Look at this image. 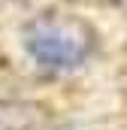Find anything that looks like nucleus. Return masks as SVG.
Segmentation results:
<instances>
[{"mask_svg":"<svg viewBox=\"0 0 127 130\" xmlns=\"http://www.w3.org/2000/svg\"><path fill=\"white\" fill-rule=\"evenodd\" d=\"M21 45L36 67L49 73H73L94 52V30L67 15H42L21 33Z\"/></svg>","mask_w":127,"mask_h":130,"instance_id":"f257e3e1","label":"nucleus"},{"mask_svg":"<svg viewBox=\"0 0 127 130\" xmlns=\"http://www.w3.org/2000/svg\"><path fill=\"white\" fill-rule=\"evenodd\" d=\"M36 109L24 103H0V130H30Z\"/></svg>","mask_w":127,"mask_h":130,"instance_id":"f03ea898","label":"nucleus"},{"mask_svg":"<svg viewBox=\"0 0 127 130\" xmlns=\"http://www.w3.org/2000/svg\"><path fill=\"white\" fill-rule=\"evenodd\" d=\"M76 3H91V6H112V3H121V0H76Z\"/></svg>","mask_w":127,"mask_h":130,"instance_id":"7ed1b4c3","label":"nucleus"}]
</instances>
